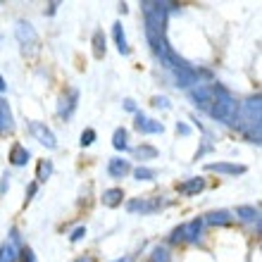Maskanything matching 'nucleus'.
I'll list each match as a JSON object with an SVG mask.
<instances>
[{"label": "nucleus", "mask_w": 262, "mask_h": 262, "mask_svg": "<svg viewBox=\"0 0 262 262\" xmlns=\"http://www.w3.org/2000/svg\"><path fill=\"white\" fill-rule=\"evenodd\" d=\"M214 91V98H212V107H210V115L214 119H222V122H229L234 124L236 119V103L231 93H229L224 86H212Z\"/></svg>", "instance_id": "1"}, {"label": "nucleus", "mask_w": 262, "mask_h": 262, "mask_svg": "<svg viewBox=\"0 0 262 262\" xmlns=\"http://www.w3.org/2000/svg\"><path fill=\"white\" fill-rule=\"evenodd\" d=\"M29 129H31V134H34L36 138H38V143H43L46 148H55V136L50 134L48 126H43L41 122H29Z\"/></svg>", "instance_id": "2"}, {"label": "nucleus", "mask_w": 262, "mask_h": 262, "mask_svg": "<svg viewBox=\"0 0 262 262\" xmlns=\"http://www.w3.org/2000/svg\"><path fill=\"white\" fill-rule=\"evenodd\" d=\"M193 100L198 107H203V110H210L212 107V98H214V91L212 86H198V89H193Z\"/></svg>", "instance_id": "3"}, {"label": "nucleus", "mask_w": 262, "mask_h": 262, "mask_svg": "<svg viewBox=\"0 0 262 262\" xmlns=\"http://www.w3.org/2000/svg\"><path fill=\"white\" fill-rule=\"evenodd\" d=\"M160 205H162V200L160 198H141V200H131L129 203V210L131 212H155V210H160Z\"/></svg>", "instance_id": "4"}, {"label": "nucleus", "mask_w": 262, "mask_h": 262, "mask_svg": "<svg viewBox=\"0 0 262 262\" xmlns=\"http://www.w3.org/2000/svg\"><path fill=\"white\" fill-rule=\"evenodd\" d=\"M17 38H19L21 43H29V46H34V43L38 41V36H36L34 27H31V24H27V21H19V24H17Z\"/></svg>", "instance_id": "5"}, {"label": "nucleus", "mask_w": 262, "mask_h": 262, "mask_svg": "<svg viewBox=\"0 0 262 262\" xmlns=\"http://www.w3.org/2000/svg\"><path fill=\"white\" fill-rule=\"evenodd\" d=\"M14 122H12V112H10V105L0 98V134H7L12 131Z\"/></svg>", "instance_id": "6"}, {"label": "nucleus", "mask_w": 262, "mask_h": 262, "mask_svg": "<svg viewBox=\"0 0 262 262\" xmlns=\"http://www.w3.org/2000/svg\"><path fill=\"white\" fill-rule=\"evenodd\" d=\"M179 229H181V241H195L200 234V229H203V220H193Z\"/></svg>", "instance_id": "7"}, {"label": "nucleus", "mask_w": 262, "mask_h": 262, "mask_svg": "<svg viewBox=\"0 0 262 262\" xmlns=\"http://www.w3.org/2000/svg\"><path fill=\"white\" fill-rule=\"evenodd\" d=\"M136 129L143 131V134H162V124L143 117V115H136Z\"/></svg>", "instance_id": "8"}, {"label": "nucleus", "mask_w": 262, "mask_h": 262, "mask_svg": "<svg viewBox=\"0 0 262 262\" xmlns=\"http://www.w3.org/2000/svg\"><path fill=\"white\" fill-rule=\"evenodd\" d=\"M10 160H12L14 167L27 165V162H29V150H27V148H24L21 143H14L12 150H10Z\"/></svg>", "instance_id": "9"}, {"label": "nucleus", "mask_w": 262, "mask_h": 262, "mask_svg": "<svg viewBox=\"0 0 262 262\" xmlns=\"http://www.w3.org/2000/svg\"><path fill=\"white\" fill-rule=\"evenodd\" d=\"M210 172H222V174H243L246 172V167L243 165H227V162H212V165H207Z\"/></svg>", "instance_id": "10"}, {"label": "nucleus", "mask_w": 262, "mask_h": 262, "mask_svg": "<svg viewBox=\"0 0 262 262\" xmlns=\"http://www.w3.org/2000/svg\"><path fill=\"white\" fill-rule=\"evenodd\" d=\"M129 162L126 160H119V158H115V160H110V167H107V172L112 174V177H117V179H122L124 174H129Z\"/></svg>", "instance_id": "11"}, {"label": "nucleus", "mask_w": 262, "mask_h": 262, "mask_svg": "<svg viewBox=\"0 0 262 262\" xmlns=\"http://www.w3.org/2000/svg\"><path fill=\"white\" fill-rule=\"evenodd\" d=\"M203 186H205L203 179H191V181H186V184H181L179 191L184 195H193V193H198V191H203Z\"/></svg>", "instance_id": "12"}, {"label": "nucleus", "mask_w": 262, "mask_h": 262, "mask_svg": "<svg viewBox=\"0 0 262 262\" xmlns=\"http://www.w3.org/2000/svg\"><path fill=\"white\" fill-rule=\"evenodd\" d=\"M122 198H124L122 188H110V191H105V193H103V203H105V205H110V207L119 205V203H122Z\"/></svg>", "instance_id": "13"}, {"label": "nucleus", "mask_w": 262, "mask_h": 262, "mask_svg": "<svg viewBox=\"0 0 262 262\" xmlns=\"http://www.w3.org/2000/svg\"><path fill=\"white\" fill-rule=\"evenodd\" d=\"M207 222H210V224H231V214H229L227 210L210 212V214H207Z\"/></svg>", "instance_id": "14"}, {"label": "nucleus", "mask_w": 262, "mask_h": 262, "mask_svg": "<svg viewBox=\"0 0 262 262\" xmlns=\"http://www.w3.org/2000/svg\"><path fill=\"white\" fill-rule=\"evenodd\" d=\"M115 41H117L119 53H129V46H126V36H124L122 24H115Z\"/></svg>", "instance_id": "15"}, {"label": "nucleus", "mask_w": 262, "mask_h": 262, "mask_svg": "<svg viewBox=\"0 0 262 262\" xmlns=\"http://www.w3.org/2000/svg\"><path fill=\"white\" fill-rule=\"evenodd\" d=\"M93 50H96V57L105 55V36H103V31H96V34H93Z\"/></svg>", "instance_id": "16"}, {"label": "nucleus", "mask_w": 262, "mask_h": 262, "mask_svg": "<svg viewBox=\"0 0 262 262\" xmlns=\"http://www.w3.org/2000/svg\"><path fill=\"white\" fill-rule=\"evenodd\" d=\"M17 255H14V248L12 243H3V248H0V262H14Z\"/></svg>", "instance_id": "17"}, {"label": "nucleus", "mask_w": 262, "mask_h": 262, "mask_svg": "<svg viewBox=\"0 0 262 262\" xmlns=\"http://www.w3.org/2000/svg\"><path fill=\"white\" fill-rule=\"evenodd\" d=\"M50 172H53V162H50V160H43L41 165H38V181H46L50 177Z\"/></svg>", "instance_id": "18"}, {"label": "nucleus", "mask_w": 262, "mask_h": 262, "mask_svg": "<svg viewBox=\"0 0 262 262\" xmlns=\"http://www.w3.org/2000/svg\"><path fill=\"white\" fill-rule=\"evenodd\" d=\"M112 143H115V148H117V150H126V131L124 129L115 131V141H112Z\"/></svg>", "instance_id": "19"}, {"label": "nucleus", "mask_w": 262, "mask_h": 262, "mask_svg": "<svg viewBox=\"0 0 262 262\" xmlns=\"http://www.w3.org/2000/svg\"><path fill=\"white\" fill-rule=\"evenodd\" d=\"M134 152H136V158H141V160L143 158H155V155H158V150H155L152 145H138Z\"/></svg>", "instance_id": "20"}, {"label": "nucleus", "mask_w": 262, "mask_h": 262, "mask_svg": "<svg viewBox=\"0 0 262 262\" xmlns=\"http://www.w3.org/2000/svg\"><path fill=\"white\" fill-rule=\"evenodd\" d=\"M236 214H241L246 222L257 220V210H255V207H238V210H236Z\"/></svg>", "instance_id": "21"}, {"label": "nucleus", "mask_w": 262, "mask_h": 262, "mask_svg": "<svg viewBox=\"0 0 262 262\" xmlns=\"http://www.w3.org/2000/svg\"><path fill=\"white\" fill-rule=\"evenodd\" d=\"M134 174H136V179H143V181L155 179V172H152V169H148V167H136V169H134Z\"/></svg>", "instance_id": "22"}, {"label": "nucleus", "mask_w": 262, "mask_h": 262, "mask_svg": "<svg viewBox=\"0 0 262 262\" xmlns=\"http://www.w3.org/2000/svg\"><path fill=\"white\" fill-rule=\"evenodd\" d=\"M152 262H169V253L165 248H155L152 250Z\"/></svg>", "instance_id": "23"}, {"label": "nucleus", "mask_w": 262, "mask_h": 262, "mask_svg": "<svg viewBox=\"0 0 262 262\" xmlns=\"http://www.w3.org/2000/svg\"><path fill=\"white\" fill-rule=\"evenodd\" d=\"M93 138H96V131H93V129H86L81 134V145H91V143H93Z\"/></svg>", "instance_id": "24"}, {"label": "nucleus", "mask_w": 262, "mask_h": 262, "mask_svg": "<svg viewBox=\"0 0 262 262\" xmlns=\"http://www.w3.org/2000/svg\"><path fill=\"white\" fill-rule=\"evenodd\" d=\"M83 236H86V229H83V227H79V229H76V231H74V234H72V241H81Z\"/></svg>", "instance_id": "25"}, {"label": "nucleus", "mask_w": 262, "mask_h": 262, "mask_svg": "<svg viewBox=\"0 0 262 262\" xmlns=\"http://www.w3.org/2000/svg\"><path fill=\"white\" fill-rule=\"evenodd\" d=\"M21 255H24V257H21V260H24V262H36V260H34V253H31V250H29V248H24V250H21Z\"/></svg>", "instance_id": "26"}, {"label": "nucleus", "mask_w": 262, "mask_h": 262, "mask_svg": "<svg viewBox=\"0 0 262 262\" xmlns=\"http://www.w3.org/2000/svg\"><path fill=\"white\" fill-rule=\"evenodd\" d=\"M34 193H36V184H31V186H29V198H31ZM29 198H27V200H29Z\"/></svg>", "instance_id": "27"}, {"label": "nucleus", "mask_w": 262, "mask_h": 262, "mask_svg": "<svg viewBox=\"0 0 262 262\" xmlns=\"http://www.w3.org/2000/svg\"><path fill=\"white\" fill-rule=\"evenodd\" d=\"M5 89H7V83L3 81V76H0V91H5Z\"/></svg>", "instance_id": "28"}, {"label": "nucleus", "mask_w": 262, "mask_h": 262, "mask_svg": "<svg viewBox=\"0 0 262 262\" xmlns=\"http://www.w3.org/2000/svg\"><path fill=\"white\" fill-rule=\"evenodd\" d=\"M76 262H93V260H91V257H86V260H83V257H81V260H76Z\"/></svg>", "instance_id": "29"}, {"label": "nucleus", "mask_w": 262, "mask_h": 262, "mask_svg": "<svg viewBox=\"0 0 262 262\" xmlns=\"http://www.w3.org/2000/svg\"><path fill=\"white\" fill-rule=\"evenodd\" d=\"M115 262H126V260H115Z\"/></svg>", "instance_id": "30"}]
</instances>
